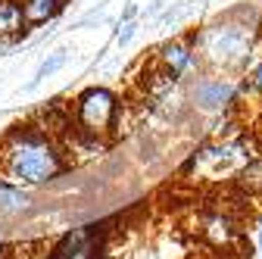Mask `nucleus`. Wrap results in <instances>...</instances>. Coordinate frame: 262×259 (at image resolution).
Instances as JSON below:
<instances>
[{
  "label": "nucleus",
  "instance_id": "f257e3e1",
  "mask_svg": "<svg viewBox=\"0 0 262 259\" xmlns=\"http://www.w3.org/2000/svg\"><path fill=\"white\" fill-rule=\"evenodd\" d=\"M66 141L38 122H19L0 138V175L16 187L50 184L66 172Z\"/></svg>",
  "mask_w": 262,
  "mask_h": 259
},
{
  "label": "nucleus",
  "instance_id": "f03ea898",
  "mask_svg": "<svg viewBox=\"0 0 262 259\" xmlns=\"http://www.w3.org/2000/svg\"><path fill=\"white\" fill-rule=\"evenodd\" d=\"M203 69L222 75H244L259 50V13L253 7L228 10L193 31Z\"/></svg>",
  "mask_w": 262,
  "mask_h": 259
},
{
  "label": "nucleus",
  "instance_id": "7ed1b4c3",
  "mask_svg": "<svg viewBox=\"0 0 262 259\" xmlns=\"http://www.w3.org/2000/svg\"><path fill=\"white\" fill-rule=\"evenodd\" d=\"M69 106H72V125H75V132L81 138H88V141H103L113 128L119 125V119H122V100H119V94L113 88H103V84L84 88Z\"/></svg>",
  "mask_w": 262,
  "mask_h": 259
},
{
  "label": "nucleus",
  "instance_id": "20e7f679",
  "mask_svg": "<svg viewBox=\"0 0 262 259\" xmlns=\"http://www.w3.org/2000/svg\"><path fill=\"white\" fill-rule=\"evenodd\" d=\"M244 100L241 81L222 72H196L187 81V103L200 116H228Z\"/></svg>",
  "mask_w": 262,
  "mask_h": 259
},
{
  "label": "nucleus",
  "instance_id": "39448f33",
  "mask_svg": "<svg viewBox=\"0 0 262 259\" xmlns=\"http://www.w3.org/2000/svg\"><path fill=\"white\" fill-rule=\"evenodd\" d=\"M259 150H262V144L256 141V135L253 138H219V141L206 144L200 153H193L190 166L200 169L212 181H219V178L231 181L234 172L247 163L250 156H256Z\"/></svg>",
  "mask_w": 262,
  "mask_h": 259
},
{
  "label": "nucleus",
  "instance_id": "423d86ee",
  "mask_svg": "<svg viewBox=\"0 0 262 259\" xmlns=\"http://www.w3.org/2000/svg\"><path fill=\"white\" fill-rule=\"evenodd\" d=\"M106 241H110V228H106L103 222L78 225V228H69V231H66V234L44 253V259H103Z\"/></svg>",
  "mask_w": 262,
  "mask_h": 259
},
{
  "label": "nucleus",
  "instance_id": "0eeeda50",
  "mask_svg": "<svg viewBox=\"0 0 262 259\" xmlns=\"http://www.w3.org/2000/svg\"><path fill=\"white\" fill-rule=\"evenodd\" d=\"M153 69L159 78L166 81H184L187 75H196L203 69L200 56H196V44H193V31L190 35H181V38H172L166 44H159L156 53H153Z\"/></svg>",
  "mask_w": 262,
  "mask_h": 259
},
{
  "label": "nucleus",
  "instance_id": "6e6552de",
  "mask_svg": "<svg viewBox=\"0 0 262 259\" xmlns=\"http://www.w3.org/2000/svg\"><path fill=\"white\" fill-rule=\"evenodd\" d=\"M196 231H200V238L212 247V250H222L231 253L237 247H244V228H241V219L225 209V206H212V209H203L200 219H196Z\"/></svg>",
  "mask_w": 262,
  "mask_h": 259
},
{
  "label": "nucleus",
  "instance_id": "1a4fd4ad",
  "mask_svg": "<svg viewBox=\"0 0 262 259\" xmlns=\"http://www.w3.org/2000/svg\"><path fill=\"white\" fill-rule=\"evenodd\" d=\"M231 184H234V190L244 200H262V150L256 156H250L247 163L234 172Z\"/></svg>",
  "mask_w": 262,
  "mask_h": 259
},
{
  "label": "nucleus",
  "instance_id": "9d476101",
  "mask_svg": "<svg viewBox=\"0 0 262 259\" xmlns=\"http://www.w3.org/2000/svg\"><path fill=\"white\" fill-rule=\"evenodd\" d=\"M25 13L19 0H0V44H10L25 35Z\"/></svg>",
  "mask_w": 262,
  "mask_h": 259
},
{
  "label": "nucleus",
  "instance_id": "9b49d317",
  "mask_svg": "<svg viewBox=\"0 0 262 259\" xmlns=\"http://www.w3.org/2000/svg\"><path fill=\"white\" fill-rule=\"evenodd\" d=\"M19 4H22L25 22H28V28H31V25H44V22L56 19L59 10L66 7V0H19Z\"/></svg>",
  "mask_w": 262,
  "mask_h": 259
},
{
  "label": "nucleus",
  "instance_id": "f8f14e48",
  "mask_svg": "<svg viewBox=\"0 0 262 259\" xmlns=\"http://www.w3.org/2000/svg\"><path fill=\"white\" fill-rule=\"evenodd\" d=\"M241 91H244V100H256L262 106V56L253 59L250 66L241 75Z\"/></svg>",
  "mask_w": 262,
  "mask_h": 259
},
{
  "label": "nucleus",
  "instance_id": "ddd939ff",
  "mask_svg": "<svg viewBox=\"0 0 262 259\" xmlns=\"http://www.w3.org/2000/svg\"><path fill=\"white\" fill-rule=\"evenodd\" d=\"M62 62H66V56H62V53H56L53 59H47V62H44V66H41V72H38V78H47V75H53V72H56V69L62 66Z\"/></svg>",
  "mask_w": 262,
  "mask_h": 259
},
{
  "label": "nucleus",
  "instance_id": "4468645a",
  "mask_svg": "<svg viewBox=\"0 0 262 259\" xmlns=\"http://www.w3.org/2000/svg\"><path fill=\"white\" fill-rule=\"evenodd\" d=\"M256 141L262 144V106H259V119H256Z\"/></svg>",
  "mask_w": 262,
  "mask_h": 259
},
{
  "label": "nucleus",
  "instance_id": "2eb2a0df",
  "mask_svg": "<svg viewBox=\"0 0 262 259\" xmlns=\"http://www.w3.org/2000/svg\"><path fill=\"white\" fill-rule=\"evenodd\" d=\"M0 256H4V231H0Z\"/></svg>",
  "mask_w": 262,
  "mask_h": 259
}]
</instances>
